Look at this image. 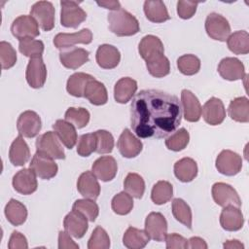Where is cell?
Returning <instances> with one entry per match:
<instances>
[{"label":"cell","instance_id":"obj_25","mask_svg":"<svg viewBox=\"0 0 249 249\" xmlns=\"http://www.w3.org/2000/svg\"><path fill=\"white\" fill-rule=\"evenodd\" d=\"M96 62L103 69H113L118 66L121 60L119 50L109 44L100 45L95 54Z\"/></svg>","mask_w":249,"mask_h":249},{"label":"cell","instance_id":"obj_12","mask_svg":"<svg viewBox=\"0 0 249 249\" xmlns=\"http://www.w3.org/2000/svg\"><path fill=\"white\" fill-rule=\"evenodd\" d=\"M92 41V33L89 28H83L75 33H58L53 38V45L58 50L72 48L76 44H89Z\"/></svg>","mask_w":249,"mask_h":249},{"label":"cell","instance_id":"obj_16","mask_svg":"<svg viewBox=\"0 0 249 249\" xmlns=\"http://www.w3.org/2000/svg\"><path fill=\"white\" fill-rule=\"evenodd\" d=\"M117 147L123 157L131 159L140 154L143 144L128 128H124L119 137Z\"/></svg>","mask_w":249,"mask_h":249},{"label":"cell","instance_id":"obj_23","mask_svg":"<svg viewBox=\"0 0 249 249\" xmlns=\"http://www.w3.org/2000/svg\"><path fill=\"white\" fill-rule=\"evenodd\" d=\"M181 102L183 106V115L188 122H197L201 116V105L197 97L189 89L181 91Z\"/></svg>","mask_w":249,"mask_h":249},{"label":"cell","instance_id":"obj_38","mask_svg":"<svg viewBox=\"0 0 249 249\" xmlns=\"http://www.w3.org/2000/svg\"><path fill=\"white\" fill-rule=\"evenodd\" d=\"M229 50L235 54H247L249 53V34L244 30L233 32L227 39Z\"/></svg>","mask_w":249,"mask_h":249},{"label":"cell","instance_id":"obj_14","mask_svg":"<svg viewBox=\"0 0 249 249\" xmlns=\"http://www.w3.org/2000/svg\"><path fill=\"white\" fill-rule=\"evenodd\" d=\"M145 231L149 237L156 241H163L167 234V222L160 212H151L145 220Z\"/></svg>","mask_w":249,"mask_h":249},{"label":"cell","instance_id":"obj_43","mask_svg":"<svg viewBox=\"0 0 249 249\" xmlns=\"http://www.w3.org/2000/svg\"><path fill=\"white\" fill-rule=\"evenodd\" d=\"M18 50L27 57H42V53L44 52V43L41 40H35L32 38L23 39L18 43Z\"/></svg>","mask_w":249,"mask_h":249},{"label":"cell","instance_id":"obj_26","mask_svg":"<svg viewBox=\"0 0 249 249\" xmlns=\"http://www.w3.org/2000/svg\"><path fill=\"white\" fill-rule=\"evenodd\" d=\"M30 158V150L22 135H18L11 144L9 159L13 165L23 166Z\"/></svg>","mask_w":249,"mask_h":249},{"label":"cell","instance_id":"obj_48","mask_svg":"<svg viewBox=\"0 0 249 249\" xmlns=\"http://www.w3.org/2000/svg\"><path fill=\"white\" fill-rule=\"evenodd\" d=\"M110 247V238L106 231L101 228L100 226H97L88 242V248L89 249H108Z\"/></svg>","mask_w":249,"mask_h":249},{"label":"cell","instance_id":"obj_18","mask_svg":"<svg viewBox=\"0 0 249 249\" xmlns=\"http://www.w3.org/2000/svg\"><path fill=\"white\" fill-rule=\"evenodd\" d=\"M91 171L99 180L108 182L115 178L118 171V164L113 157L102 156L93 162Z\"/></svg>","mask_w":249,"mask_h":249},{"label":"cell","instance_id":"obj_50","mask_svg":"<svg viewBox=\"0 0 249 249\" xmlns=\"http://www.w3.org/2000/svg\"><path fill=\"white\" fill-rule=\"evenodd\" d=\"M0 62L2 69L12 68L17 62L16 50L6 41L0 42Z\"/></svg>","mask_w":249,"mask_h":249},{"label":"cell","instance_id":"obj_20","mask_svg":"<svg viewBox=\"0 0 249 249\" xmlns=\"http://www.w3.org/2000/svg\"><path fill=\"white\" fill-rule=\"evenodd\" d=\"M220 76L228 81H236L243 79L245 76V68L243 63L235 57H225L218 65Z\"/></svg>","mask_w":249,"mask_h":249},{"label":"cell","instance_id":"obj_29","mask_svg":"<svg viewBox=\"0 0 249 249\" xmlns=\"http://www.w3.org/2000/svg\"><path fill=\"white\" fill-rule=\"evenodd\" d=\"M84 97L96 106L104 105L108 101V93L105 86L94 78L87 84L84 91Z\"/></svg>","mask_w":249,"mask_h":249},{"label":"cell","instance_id":"obj_19","mask_svg":"<svg viewBox=\"0 0 249 249\" xmlns=\"http://www.w3.org/2000/svg\"><path fill=\"white\" fill-rule=\"evenodd\" d=\"M63 227L73 237L82 238L89 229L88 219L79 211L72 209V211L65 216L63 220Z\"/></svg>","mask_w":249,"mask_h":249},{"label":"cell","instance_id":"obj_34","mask_svg":"<svg viewBox=\"0 0 249 249\" xmlns=\"http://www.w3.org/2000/svg\"><path fill=\"white\" fill-rule=\"evenodd\" d=\"M5 216L14 226L22 225L27 218V209L20 201L11 198L5 206Z\"/></svg>","mask_w":249,"mask_h":249},{"label":"cell","instance_id":"obj_41","mask_svg":"<svg viewBox=\"0 0 249 249\" xmlns=\"http://www.w3.org/2000/svg\"><path fill=\"white\" fill-rule=\"evenodd\" d=\"M172 214L174 218L181 224L192 229V210L190 206L182 198H174L172 200Z\"/></svg>","mask_w":249,"mask_h":249},{"label":"cell","instance_id":"obj_30","mask_svg":"<svg viewBox=\"0 0 249 249\" xmlns=\"http://www.w3.org/2000/svg\"><path fill=\"white\" fill-rule=\"evenodd\" d=\"M174 174L178 180L187 183L193 181L197 175V164L192 158H183L174 164Z\"/></svg>","mask_w":249,"mask_h":249},{"label":"cell","instance_id":"obj_51","mask_svg":"<svg viewBox=\"0 0 249 249\" xmlns=\"http://www.w3.org/2000/svg\"><path fill=\"white\" fill-rule=\"evenodd\" d=\"M96 150V138L94 132L81 135L77 145V153L81 157H89Z\"/></svg>","mask_w":249,"mask_h":249},{"label":"cell","instance_id":"obj_46","mask_svg":"<svg viewBox=\"0 0 249 249\" xmlns=\"http://www.w3.org/2000/svg\"><path fill=\"white\" fill-rule=\"evenodd\" d=\"M72 209L82 213L90 222H94L99 213V208L96 202L89 198L77 199L74 202Z\"/></svg>","mask_w":249,"mask_h":249},{"label":"cell","instance_id":"obj_47","mask_svg":"<svg viewBox=\"0 0 249 249\" xmlns=\"http://www.w3.org/2000/svg\"><path fill=\"white\" fill-rule=\"evenodd\" d=\"M179 71L187 76L196 74L200 69V60L195 54H184L177 59Z\"/></svg>","mask_w":249,"mask_h":249},{"label":"cell","instance_id":"obj_53","mask_svg":"<svg viewBox=\"0 0 249 249\" xmlns=\"http://www.w3.org/2000/svg\"><path fill=\"white\" fill-rule=\"evenodd\" d=\"M166 242L167 249H186L188 248V240L178 234V233H169L165 235L164 238Z\"/></svg>","mask_w":249,"mask_h":249},{"label":"cell","instance_id":"obj_44","mask_svg":"<svg viewBox=\"0 0 249 249\" xmlns=\"http://www.w3.org/2000/svg\"><path fill=\"white\" fill-rule=\"evenodd\" d=\"M190 141V134L188 130L184 127L178 129L177 131H174L172 134H170L166 140H165V146L167 149L179 152L184 150Z\"/></svg>","mask_w":249,"mask_h":249},{"label":"cell","instance_id":"obj_49","mask_svg":"<svg viewBox=\"0 0 249 249\" xmlns=\"http://www.w3.org/2000/svg\"><path fill=\"white\" fill-rule=\"evenodd\" d=\"M96 138V150L95 152L99 155L109 154L114 148V137L113 135L104 129H99L94 132Z\"/></svg>","mask_w":249,"mask_h":249},{"label":"cell","instance_id":"obj_55","mask_svg":"<svg viewBox=\"0 0 249 249\" xmlns=\"http://www.w3.org/2000/svg\"><path fill=\"white\" fill-rule=\"evenodd\" d=\"M58 248L59 249H64V248L78 249L79 245L70 237V234L66 231H60L58 232Z\"/></svg>","mask_w":249,"mask_h":249},{"label":"cell","instance_id":"obj_54","mask_svg":"<svg viewBox=\"0 0 249 249\" xmlns=\"http://www.w3.org/2000/svg\"><path fill=\"white\" fill-rule=\"evenodd\" d=\"M9 249H26L28 248V243L26 240V237L20 233L19 231H13L9 243H8Z\"/></svg>","mask_w":249,"mask_h":249},{"label":"cell","instance_id":"obj_31","mask_svg":"<svg viewBox=\"0 0 249 249\" xmlns=\"http://www.w3.org/2000/svg\"><path fill=\"white\" fill-rule=\"evenodd\" d=\"M145 61L149 73L156 78H162L170 72V62L163 53H156Z\"/></svg>","mask_w":249,"mask_h":249},{"label":"cell","instance_id":"obj_57","mask_svg":"<svg viewBox=\"0 0 249 249\" xmlns=\"http://www.w3.org/2000/svg\"><path fill=\"white\" fill-rule=\"evenodd\" d=\"M98 6H101L105 9H110L113 11H117L121 9V4L119 1H101V2H96Z\"/></svg>","mask_w":249,"mask_h":249},{"label":"cell","instance_id":"obj_28","mask_svg":"<svg viewBox=\"0 0 249 249\" xmlns=\"http://www.w3.org/2000/svg\"><path fill=\"white\" fill-rule=\"evenodd\" d=\"M53 128L59 138L60 142L68 149H72L77 142V131L76 127L65 120H57L53 124Z\"/></svg>","mask_w":249,"mask_h":249},{"label":"cell","instance_id":"obj_1","mask_svg":"<svg viewBox=\"0 0 249 249\" xmlns=\"http://www.w3.org/2000/svg\"><path fill=\"white\" fill-rule=\"evenodd\" d=\"M181 120L178 97L162 90H140L130 103V125L140 138H165L177 129Z\"/></svg>","mask_w":249,"mask_h":249},{"label":"cell","instance_id":"obj_2","mask_svg":"<svg viewBox=\"0 0 249 249\" xmlns=\"http://www.w3.org/2000/svg\"><path fill=\"white\" fill-rule=\"evenodd\" d=\"M107 19L109 22V29L117 36H132L140 31L137 18L122 8L110 12Z\"/></svg>","mask_w":249,"mask_h":249},{"label":"cell","instance_id":"obj_52","mask_svg":"<svg viewBox=\"0 0 249 249\" xmlns=\"http://www.w3.org/2000/svg\"><path fill=\"white\" fill-rule=\"evenodd\" d=\"M198 2L195 1H178L177 2V14L179 18L183 19L191 18L196 12Z\"/></svg>","mask_w":249,"mask_h":249},{"label":"cell","instance_id":"obj_15","mask_svg":"<svg viewBox=\"0 0 249 249\" xmlns=\"http://www.w3.org/2000/svg\"><path fill=\"white\" fill-rule=\"evenodd\" d=\"M28 85L33 89H40L45 85L47 79V68L42 57L30 58L25 72Z\"/></svg>","mask_w":249,"mask_h":249},{"label":"cell","instance_id":"obj_6","mask_svg":"<svg viewBox=\"0 0 249 249\" xmlns=\"http://www.w3.org/2000/svg\"><path fill=\"white\" fill-rule=\"evenodd\" d=\"M54 13L53 3L49 1L36 2L30 10V16L44 31H50L54 27Z\"/></svg>","mask_w":249,"mask_h":249},{"label":"cell","instance_id":"obj_39","mask_svg":"<svg viewBox=\"0 0 249 249\" xmlns=\"http://www.w3.org/2000/svg\"><path fill=\"white\" fill-rule=\"evenodd\" d=\"M173 196L172 185L164 180L158 181L152 189L151 198L155 204L161 205L168 202Z\"/></svg>","mask_w":249,"mask_h":249},{"label":"cell","instance_id":"obj_8","mask_svg":"<svg viewBox=\"0 0 249 249\" xmlns=\"http://www.w3.org/2000/svg\"><path fill=\"white\" fill-rule=\"evenodd\" d=\"M212 197L214 201L222 207L241 206V199L237 192L229 184L218 182L212 186Z\"/></svg>","mask_w":249,"mask_h":249},{"label":"cell","instance_id":"obj_5","mask_svg":"<svg viewBox=\"0 0 249 249\" xmlns=\"http://www.w3.org/2000/svg\"><path fill=\"white\" fill-rule=\"evenodd\" d=\"M207 35L217 41L225 42L231 35V26L226 18L217 13H211L205 19Z\"/></svg>","mask_w":249,"mask_h":249},{"label":"cell","instance_id":"obj_45","mask_svg":"<svg viewBox=\"0 0 249 249\" xmlns=\"http://www.w3.org/2000/svg\"><path fill=\"white\" fill-rule=\"evenodd\" d=\"M112 210L118 215H126L133 208L132 196L126 192H121L117 194L111 202Z\"/></svg>","mask_w":249,"mask_h":249},{"label":"cell","instance_id":"obj_7","mask_svg":"<svg viewBox=\"0 0 249 249\" xmlns=\"http://www.w3.org/2000/svg\"><path fill=\"white\" fill-rule=\"evenodd\" d=\"M29 168L34 171L36 176L44 180L53 178L58 170V166L54 160L41 152L35 153L30 161Z\"/></svg>","mask_w":249,"mask_h":249},{"label":"cell","instance_id":"obj_24","mask_svg":"<svg viewBox=\"0 0 249 249\" xmlns=\"http://www.w3.org/2000/svg\"><path fill=\"white\" fill-rule=\"evenodd\" d=\"M244 224V218L239 207H224L220 214V225L228 231H239Z\"/></svg>","mask_w":249,"mask_h":249},{"label":"cell","instance_id":"obj_36","mask_svg":"<svg viewBox=\"0 0 249 249\" xmlns=\"http://www.w3.org/2000/svg\"><path fill=\"white\" fill-rule=\"evenodd\" d=\"M138 52L141 57L146 60L156 53H164V48L159 37L155 35H146L141 39L139 43Z\"/></svg>","mask_w":249,"mask_h":249},{"label":"cell","instance_id":"obj_13","mask_svg":"<svg viewBox=\"0 0 249 249\" xmlns=\"http://www.w3.org/2000/svg\"><path fill=\"white\" fill-rule=\"evenodd\" d=\"M13 187L16 192L21 195H31L38 187L36 174L31 168H23L18 171L12 181Z\"/></svg>","mask_w":249,"mask_h":249},{"label":"cell","instance_id":"obj_40","mask_svg":"<svg viewBox=\"0 0 249 249\" xmlns=\"http://www.w3.org/2000/svg\"><path fill=\"white\" fill-rule=\"evenodd\" d=\"M124 192L129 194L131 196L140 199L145 192L144 179L137 173H128L124 181Z\"/></svg>","mask_w":249,"mask_h":249},{"label":"cell","instance_id":"obj_4","mask_svg":"<svg viewBox=\"0 0 249 249\" xmlns=\"http://www.w3.org/2000/svg\"><path fill=\"white\" fill-rule=\"evenodd\" d=\"M77 1H61L60 23L64 27L77 28L87 18V13L79 6Z\"/></svg>","mask_w":249,"mask_h":249},{"label":"cell","instance_id":"obj_32","mask_svg":"<svg viewBox=\"0 0 249 249\" xmlns=\"http://www.w3.org/2000/svg\"><path fill=\"white\" fill-rule=\"evenodd\" d=\"M143 9L146 18L152 22L160 23L170 18L167 9L162 1H145Z\"/></svg>","mask_w":249,"mask_h":249},{"label":"cell","instance_id":"obj_9","mask_svg":"<svg viewBox=\"0 0 249 249\" xmlns=\"http://www.w3.org/2000/svg\"><path fill=\"white\" fill-rule=\"evenodd\" d=\"M217 170L226 176H234L242 168L241 157L233 151L223 150L216 158Z\"/></svg>","mask_w":249,"mask_h":249},{"label":"cell","instance_id":"obj_22","mask_svg":"<svg viewBox=\"0 0 249 249\" xmlns=\"http://www.w3.org/2000/svg\"><path fill=\"white\" fill-rule=\"evenodd\" d=\"M77 190L85 197L95 200L100 195V185L92 171L83 172L77 181Z\"/></svg>","mask_w":249,"mask_h":249},{"label":"cell","instance_id":"obj_35","mask_svg":"<svg viewBox=\"0 0 249 249\" xmlns=\"http://www.w3.org/2000/svg\"><path fill=\"white\" fill-rule=\"evenodd\" d=\"M229 116L231 120L238 123L249 122V101L245 96L232 99L228 108Z\"/></svg>","mask_w":249,"mask_h":249},{"label":"cell","instance_id":"obj_10","mask_svg":"<svg viewBox=\"0 0 249 249\" xmlns=\"http://www.w3.org/2000/svg\"><path fill=\"white\" fill-rule=\"evenodd\" d=\"M11 32L19 41L27 38L33 39L40 35L37 21L31 16L27 15L19 16L13 21Z\"/></svg>","mask_w":249,"mask_h":249},{"label":"cell","instance_id":"obj_37","mask_svg":"<svg viewBox=\"0 0 249 249\" xmlns=\"http://www.w3.org/2000/svg\"><path fill=\"white\" fill-rule=\"evenodd\" d=\"M93 78H94L93 76L83 73V72L74 73L67 80L66 90L68 91L69 94L75 97H84V91H85L86 86Z\"/></svg>","mask_w":249,"mask_h":249},{"label":"cell","instance_id":"obj_11","mask_svg":"<svg viewBox=\"0 0 249 249\" xmlns=\"http://www.w3.org/2000/svg\"><path fill=\"white\" fill-rule=\"evenodd\" d=\"M41 127L42 123L39 115L31 110L22 112L17 121L18 133L27 138L35 137L40 132Z\"/></svg>","mask_w":249,"mask_h":249},{"label":"cell","instance_id":"obj_56","mask_svg":"<svg viewBox=\"0 0 249 249\" xmlns=\"http://www.w3.org/2000/svg\"><path fill=\"white\" fill-rule=\"evenodd\" d=\"M188 248L207 249V244L202 238H200L198 236H193L188 240Z\"/></svg>","mask_w":249,"mask_h":249},{"label":"cell","instance_id":"obj_27","mask_svg":"<svg viewBox=\"0 0 249 249\" xmlns=\"http://www.w3.org/2000/svg\"><path fill=\"white\" fill-rule=\"evenodd\" d=\"M137 90V82L129 77L121 78L114 87V98L118 103L128 102Z\"/></svg>","mask_w":249,"mask_h":249},{"label":"cell","instance_id":"obj_33","mask_svg":"<svg viewBox=\"0 0 249 249\" xmlns=\"http://www.w3.org/2000/svg\"><path fill=\"white\" fill-rule=\"evenodd\" d=\"M150 240V237L146 231L136 229L134 227H128L123 236V243L129 249H141L144 248Z\"/></svg>","mask_w":249,"mask_h":249},{"label":"cell","instance_id":"obj_3","mask_svg":"<svg viewBox=\"0 0 249 249\" xmlns=\"http://www.w3.org/2000/svg\"><path fill=\"white\" fill-rule=\"evenodd\" d=\"M36 152H41L53 160H64L65 153L55 132L47 131L36 139Z\"/></svg>","mask_w":249,"mask_h":249},{"label":"cell","instance_id":"obj_21","mask_svg":"<svg viewBox=\"0 0 249 249\" xmlns=\"http://www.w3.org/2000/svg\"><path fill=\"white\" fill-rule=\"evenodd\" d=\"M89 53L82 48L72 47L62 50L59 53V60L61 64L68 69H78L89 61Z\"/></svg>","mask_w":249,"mask_h":249},{"label":"cell","instance_id":"obj_42","mask_svg":"<svg viewBox=\"0 0 249 249\" xmlns=\"http://www.w3.org/2000/svg\"><path fill=\"white\" fill-rule=\"evenodd\" d=\"M65 121L72 124L76 128L85 127L89 122V112L85 108L70 107L66 110L64 115Z\"/></svg>","mask_w":249,"mask_h":249},{"label":"cell","instance_id":"obj_58","mask_svg":"<svg viewBox=\"0 0 249 249\" xmlns=\"http://www.w3.org/2000/svg\"><path fill=\"white\" fill-rule=\"evenodd\" d=\"M224 248H229V249H243L244 248V245L236 240V239H232V240H227L225 243H224Z\"/></svg>","mask_w":249,"mask_h":249},{"label":"cell","instance_id":"obj_17","mask_svg":"<svg viewBox=\"0 0 249 249\" xmlns=\"http://www.w3.org/2000/svg\"><path fill=\"white\" fill-rule=\"evenodd\" d=\"M201 112L203 120L210 125L221 124L226 118L224 103L217 97L208 99L201 108Z\"/></svg>","mask_w":249,"mask_h":249}]
</instances>
